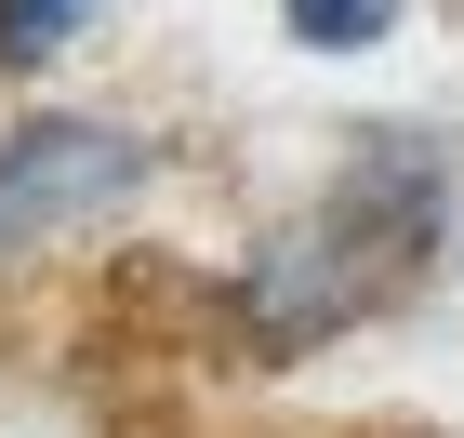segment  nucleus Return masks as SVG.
<instances>
[{"instance_id": "obj_3", "label": "nucleus", "mask_w": 464, "mask_h": 438, "mask_svg": "<svg viewBox=\"0 0 464 438\" xmlns=\"http://www.w3.org/2000/svg\"><path fill=\"white\" fill-rule=\"evenodd\" d=\"M279 27L305 54H372V40H398V0H279Z\"/></svg>"}, {"instance_id": "obj_2", "label": "nucleus", "mask_w": 464, "mask_h": 438, "mask_svg": "<svg viewBox=\"0 0 464 438\" xmlns=\"http://www.w3.org/2000/svg\"><path fill=\"white\" fill-rule=\"evenodd\" d=\"M160 186V146L133 133V120H14L0 133V279L40 253H67V239H93V226H120Z\"/></svg>"}, {"instance_id": "obj_4", "label": "nucleus", "mask_w": 464, "mask_h": 438, "mask_svg": "<svg viewBox=\"0 0 464 438\" xmlns=\"http://www.w3.org/2000/svg\"><path fill=\"white\" fill-rule=\"evenodd\" d=\"M80 14H93V0H0V67H14V80H40V67L80 40Z\"/></svg>"}, {"instance_id": "obj_1", "label": "nucleus", "mask_w": 464, "mask_h": 438, "mask_svg": "<svg viewBox=\"0 0 464 438\" xmlns=\"http://www.w3.org/2000/svg\"><path fill=\"white\" fill-rule=\"evenodd\" d=\"M451 239V160L438 133H358L345 173L319 186V213H292L279 239H252L239 279H226V319H239L252 359H319L358 319H385L398 292L438 266Z\"/></svg>"}]
</instances>
